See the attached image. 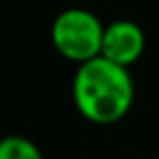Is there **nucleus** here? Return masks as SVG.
<instances>
[{"label":"nucleus","mask_w":159,"mask_h":159,"mask_svg":"<svg viewBox=\"0 0 159 159\" xmlns=\"http://www.w3.org/2000/svg\"><path fill=\"white\" fill-rule=\"evenodd\" d=\"M134 79L127 67L106 58L79 65L72 81L74 106L92 125H116L134 104Z\"/></svg>","instance_id":"1"},{"label":"nucleus","mask_w":159,"mask_h":159,"mask_svg":"<svg viewBox=\"0 0 159 159\" xmlns=\"http://www.w3.org/2000/svg\"><path fill=\"white\" fill-rule=\"evenodd\" d=\"M106 25L90 9L72 7L56 16L51 25V42L62 58L83 65L102 56V39Z\"/></svg>","instance_id":"2"},{"label":"nucleus","mask_w":159,"mask_h":159,"mask_svg":"<svg viewBox=\"0 0 159 159\" xmlns=\"http://www.w3.org/2000/svg\"><path fill=\"white\" fill-rule=\"evenodd\" d=\"M145 51V35L143 28L134 21L120 19L104 28L102 39V58L111 60L120 67H131Z\"/></svg>","instance_id":"3"},{"label":"nucleus","mask_w":159,"mask_h":159,"mask_svg":"<svg viewBox=\"0 0 159 159\" xmlns=\"http://www.w3.org/2000/svg\"><path fill=\"white\" fill-rule=\"evenodd\" d=\"M0 159H44V155L30 139L12 134L0 139Z\"/></svg>","instance_id":"4"}]
</instances>
